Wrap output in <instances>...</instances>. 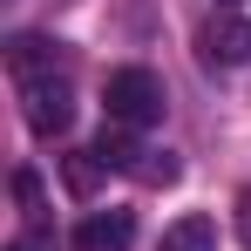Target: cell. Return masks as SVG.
<instances>
[{
    "mask_svg": "<svg viewBox=\"0 0 251 251\" xmlns=\"http://www.w3.org/2000/svg\"><path fill=\"white\" fill-rule=\"evenodd\" d=\"M7 251H54V231H41V224H27V231H21V238H14Z\"/></svg>",
    "mask_w": 251,
    "mask_h": 251,
    "instance_id": "cell-11",
    "label": "cell"
},
{
    "mask_svg": "<svg viewBox=\"0 0 251 251\" xmlns=\"http://www.w3.org/2000/svg\"><path fill=\"white\" fill-rule=\"evenodd\" d=\"M156 251H217V217H204V210L176 217L163 238H156Z\"/></svg>",
    "mask_w": 251,
    "mask_h": 251,
    "instance_id": "cell-6",
    "label": "cell"
},
{
    "mask_svg": "<svg viewBox=\"0 0 251 251\" xmlns=\"http://www.w3.org/2000/svg\"><path fill=\"white\" fill-rule=\"evenodd\" d=\"M102 156H95V150H75V156H68V170H61V176H68V190H75V197H88V190H95V183H102Z\"/></svg>",
    "mask_w": 251,
    "mask_h": 251,
    "instance_id": "cell-8",
    "label": "cell"
},
{
    "mask_svg": "<svg viewBox=\"0 0 251 251\" xmlns=\"http://www.w3.org/2000/svg\"><path fill=\"white\" fill-rule=\"evenodd\" d=\"M136 176H143V183H176V176H183V163H176V156H170V150H150V156H143V170H136Z\"/></svg>",
    "mask_w": 251,
    "mask_h": 251,
    "instance_id": "cell-9",
    "label": "cell"
},
{
    "mask_svg": "<svg viewBox=\"0 0 251 251\" xmlns=\"http://www.w3.org/2000/svg\"><path fill=\"white\" fill-rule=\"evenodd\" d=\"M95 156H102L109 170H129V176H136L150 150L136 143V129H116V123H102V136H95Z\"/></svg>",
    "mask_w": 251,
    "mask_h": 251,
    "instance_id": "cell-7",
    "label": "cell"
},
{
    "mask_svg": "<svg viewBox=\"0 0 251 251\" xmlns=\"http://www.w3.org/2000/svg\"><path fill=\"white\" fill-rule=\"evenodd\" d=\"M21 109H27V129H34V136H61V129L75 123V88H68V75L21 82Z\"/></svg>",
    "mask_w": 251,
    "mask_h": 251,
    "instance_id": "cell-2",
    "label": "cell"
},
{
    "mask_svg": "<svg viewBox=\"0 0 251 251\" xmlns=\"http://www.w3.org/2000/svg\"><path fill=\"white\" fill-rule=\"evenodd\" d=\"M204 48H210V61H224V68H245V61H251V21H245V14H224V21H210Z\"/></svg>",
    "mask_w": 251,
    "mask_h": 251,
    "instance_id": "cell-5",
    "label": "cell"
},
{
    "mask_svg": "<svg viewBox=\"0 0 251 251\" xmlns=\"http://www.w3.org/2000/svg\"><path fill=\"white\" fill-rule=\"evenodd\" d=\"M14 197H21V210H27V217H34V224H41V176H34V170H14Z\"/></svg>",
    "mask_w": 251,
    "mask_h": 251,
    "instance_id": "cell-10",
    "label": "cell"
},
{
    "mask_svg": "<svg viewBox=\"0 0 251 251\" xmlns=\"http://www.w3.org/2000/svg\"><path fill=\"white\" fill-rule=\"evenodd\" d=\"M129 245H136V210H88L68 238V251H129Z\"/></svg>",
    "mask_w": 251,
    "mask_h": 251,
    "instance_id": "cell-3",
    "label": "cell"
},
{
    "mask_svg": "<svg viewBox=\"0 0 251 251\" xmlns=\"http://www.w3.org/2000/svg\"><path fill=\"white\" fill-rule=\"evenodd\" d=\"M102 109L116 129H150V123H163V82L150 68H116L102 82Z\"/></svg>",
    "mask_w": 251,
    "mask_h": 251,
    "instance_id": "cell-1",
    "label": "cell"
},
{
    "mask_svg": "<svg viewBox=\"0 0 251 251\" xmlns=\"http://www.w3.org/2000/svg\"><path fill=\"white\" fill-rule=\"evenodd\" d=\"M224 7H238V0H224Z\"/></svg>",
    "mask_w": 251,
    "mask_h": 251,
    "instance_id": "cell-13",
    "label": "cell"
},
{
    "mask_svg": "<svg viewBox=\"0 0 251 251\" xmlns=\"http://www.w3.org/2000/svg\"><path fill=\"white\" fill-rule=\"evenodd\" d=\"M7 68H14V82L61 75V41H48V34H14V41H7Z\"/></svg>",
    "mask_w": 251,
    "mask_h": 251,
    "instance_id": "cell-4",
    "label": "cell"
},
{
    "mask_svg": "<svg viewBox=\"0 0 251 251\" xmlns=\"http://www.w3.org/2000/svg\"><path fill=\"white\" fill-rule=\"evenodd\" d=\"M238 245H251V190L238 197Z\"/></svg>",
    "mask_w": 251,
    "mask_h": 251,
    "instance_id": "cell-12",
    "label": "cell"
}]
</instances>
